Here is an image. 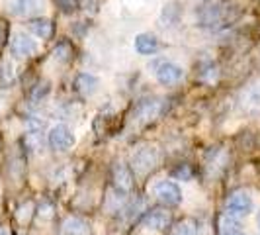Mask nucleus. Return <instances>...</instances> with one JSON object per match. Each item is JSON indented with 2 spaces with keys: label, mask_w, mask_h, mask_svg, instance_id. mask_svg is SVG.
Returning a JSON list of instances; mask_svg holds the SVG:
<instances>
[{
  "label": "nucleus",
  "mask_w": 260,
  "mask_h": 235,
  "mask_svg": "<svg viewBox=\"0 0 260 235\" xmlns=\"http://www.w3.org/2000/svg\"><path fill=\"white\" fill-rule=\"evenodd\" d=\"M158 149L153 147V145H145L141 149H137L135 153H133V159H131V163H133V172H137V174H147V172H151V170L155 169L156 165H158Z\"/></svg>",
  "instance_id": "obj_1"
},
{
  "label": "nucleus",
  "mask_w": 260,
  "mask_h": 235,
  "mask_svg": "<svg viewBox=\"0 0 260 235\" xmlns=\"http://www.w3.org/2000/svg\"><path fill=\"white\" fill-rule=\"evenodd\" d=\"M112 184H114L117 194H131L135 190V174H133V170L127 165H123V163H116L114 169H112Z\"/></svg>",
  "instance_id": "obj_2"
},
{
  "label": "nucleus",
  "mask_w": 260,
  "mask_h": 235,
  "mask_svg": "<svg viewBox=\"0 0 260 235\" xmlns=\"http://www.w3.org/2000/svg\"><path fill=\"white\" fill-rule=\"evenodd\" d=\"M156 200L165 206H178L182 202V190L178 188V184L172 181H160L153 188Z\"/></svg>",
  "instance_id": "obj_3"
},
{
  "label": "nucleus",
  "mask_w": 260,
  "mask_h": 235,
  "mask_svg": "<svg viewBox=\"0 0 260 235\" xmlns=\"http://www.w3.org/2000/svg\"><path fill=\"white\" fill-rule=\"evenodd\" d=\"M47 143L53 151H69L75 145V135L65 124H59V126L51 128L49 135H47Z\"/></svg>",
  "instance_id": "obj_4"
},
{
  "label": "nucleus",
  "mask_w": 260,
  "mask_h": 235,
  "mask_svg": "<svg viewBox=\"0 0 260 235\" xmlns=\"http://www.w3.org/2000/svg\"><path fill=\"white\" fill-rule=\"evenodd\" d=\"M160 114H162V100H158V98H147V100H141L139 104L135 106L133 120L139 122V124H149V122H153Z\"/></svg>",
  "instance_id": "obj_5"
},
{
  "label": "nucleus",
  "mask_w": 260,
  "mask_h": 235,
  "mask_svg": "<svg viewBox=\"0 0 260 235\" xmlns=\"http://www.w3.org/2000/svg\"><path fill=\"white\" fill-rule=\"evenodd\" d=\"M170 225H172V214L160 208L149 210L141 220V227L153 229V231H167Z\"/></svg>",
  "instance_id": "obj_6"
},
{
  "label": "nucleus",
  "mask_w": 260,
  "mask_h": 235,
  "mask_svg": "<svg viewBox=\"0 0 260 235\" xmlns=\"http://www.w3.org/2000/svg\"><path fill=\"white\" fill-rule=\"evenodd\" d=\"M227 14H225V8L219 6V4H209V6H204L200 14H198V22L202 27H209V30H215V27L223 26Z\"/></svg>",
  "instance_id": "obj_7"
},
{
  "label": "nucleus",
  "mask_w": 260,
  "mask_h": 235,
  "mask_svg": "<svg viewBox=\"0 0 260 235\" xmlns=\"http://www.w3.org/2000/svg\"><path fill=\"white\" fill-rule=\"evenodd\" d=\"M155 77L162 86H172V84H178V82L182 80L184 71H182V67H178L176 63L162 61V63L156 65Z\"/></svg>",
  "instance_id": "obj_8"
},
{
  "label": "nucleus",
  "mask_w": 260,
  "mask_h": 235,
  "mask_svg": "<svg viewBox=\"0 0 260 235\" xmlns=\"http://www.w3.org/2000/svg\"><path fill=\"white\" fill-rule=\"evenodd\" d=\"M252 198L248 192L245 190H239V192H233V194L227 198V212L231 214V216H247L252 212Z\"/></svg>",
  "instance_id": "obj_9"
},
{
  "label": "nucleus",
  "mask_w": 260,
  "mask_h": 235,
  "mask_svg": "<svg viewBox=\"0 0 260 235\" xmlns=\"http://www.w3.org/2000/svg\"><path fill=\"white\" fill-rule=\"evenodd\" d=\"M6 8L12 16L18 18H27L43 10V0H8Z\"/></svg>",
  "instance_id": "obj_10"
},
{
  "label": "nucleus",
  "mask_w": 260,
  "mask_h": 235,
  "mask_svg": "<svg viewBox=\"0 0 260 235\" xmlns=\"http://www.w3.org/2000/svg\"><path fill=\"white\" fill-rule=\"evenodd\" d=\"M10 51L16 57H31L38 53V43L36 39H31L27 34H16L10 41Z\"/></svg>",
  "instance_id": "obj_11"
},
{
  "label": "nucleus",
  "mask_w": 260,
  "mask_h": 235,
  "mask_svg": "<svg viewBox=\"0 0 260 235\" xmlns=\"http://www.w3.org/2000/svg\"><path fill=\"white\" fill-rule=\"evenodd\" d=\"M63 235H92V227L86 220L69 216L63 222Z\"/></svg>",
  "instance_id": "obj_12"
},
{
  "label": "nucleus",
  "mask_w": 260,
  "mask_h": 235,
  "mask_svg": "<svg viewBox=\"0 0 260 235\" xmlns=\"http://www.w3.org/2000/svg\"><path fill=\"white\" fill-rule=\"evenodd\" d=\"M75 86H77V91L82 96H92L94 92L98 91L100 80H98V77H94L92 73H80L77 80H75Z\"/></svg>",
  "instance_id": "obj_13"
},
{
  "label": "nucleus",
  "mask_w": 260,
  "mask_h": 235,
  "mask_svg": "<svg viewBox=\"0 0 260 235\" xmlns=\"http://www.w3.org/2000/svg\"><path fill=\"white\" fill-rule=\"evenodd\" d=\"M243 108L248 114H258L260 112V82L248 86L243 96Z\"/></svg>",
  "instance_id": "obj_14"
},
{
  "label": "nucleus",
  "mask_w": 260,
  "mask_h": 235,
  "mask_svg": "<svg viewBox=\"0 0 260 235\" xmlns=\"http://www.w3.org/2000/svg\"><path fill=\"white\" fill-rule=\"evenodd\" d=\"M135 51L139 55H155L158 51V41L149 34H139L135 38Z\"/></svg>",
  "instance_id": "obj_15"
},
{
  "label": "nucleus",
  "mask_w": 260,
  "mask_h": 235,
  "mask_svg": "<svg viewBox=\"0 0 260 235\" xmlns=\"http://www.w3.org/2000/svg\"><path fill=\"white\" fill-rule=\"evenodd\" d=\"M225 163H227L225 151H221V149H213V151L209 153V161L206 167H208V170H211L213 177H217V174L225 169Z\"/></svg>",
  "instance_id": "obj_16"
},
{
  "label": "nucleus",
  "mask_w": 260,
  "mask_h": 235,
  "mask_svg": "<svg viewBox=\"0 0 260 235\" xmlns=\"http://www.w3.org/2000/svg\"><path fill=\"white\" fill-rule=\"evenodd\" d=\"M16 82V71L8 59L0 61V89H10Z\"/></svg>",
  "instance_id": "obj_17"
},
{
  "label": "nucleus",
  "mask_w": 260,
  "mask_h": 235,
  "mask_svg": "<svg viewBox=\"0 0 260 235\" xmlns=\"http://www.w3.org/2000/svg\"><path fill=\"white\" fill-rule=\"evenodd\" d=\"M29 30L41 39H49L53 34V24L47 20V18H36L29 22Z\"/></svg>",
  "instance_id": "obj_18"
},
{
  "label": "nucleus",
  "mask_w": 260,
  "mask_h": 235,
  "mask_svg": "<svg viewBox=\"0 0 260 235\" xmlns=\"http://www.w3.org/2000/svg\"><path fill=\"white\" fill-rule=\"evenodd\" d=\"M237 227H239V222L235 220V216H231L229 212H225V214H221L217 218V233L219 235L237 233Z\"/></svg>",
  "instance_id": "obj_19"
},
{
  "label": "nucleus",
  "mask_w": 260,
  "mask_h": 235,
  "mask_svg": "<svg viewBox=\"0 0 260 235\" xmlns=\"http://www.w3.org/2000/svg\"><path fill=\"white\" fill-rule=\"evenodd\" d=\"M169 235H198V227L192 220H184L178 225H174Z\"/></svg>",
  "instance_id": "obj_20"
},
{
  "label": "nucleus",
  "mask_w": 260,
  "mask_h": 235,
  "mask_svg": "<svg viewBox=\"0 0 260 235\" xmlns=\"http://www.w3.org/2000/svg\"><path fill=\"white\" fill-rule=\"evenodd\" d=\"M71 45L69 43H59L55 49H53V59L59 61V63H67L71 59Z\"/></svg>",
  "instance_id": "obj_21"
},
{
  "label": "nucleus",
  "mask_w": 260,
  "mask_h": 235,
  "mask_svg": "<svg viewBox=\"0 0 260 235\" xmlns=\"http://www.w3.org/2000/svg\"><path fill=\"white\" fill-rule=\"evenodd\" d=\"M172 177H174V179H178V181H190V179L194 177V170H192L190 165L182 163V165H178L176 169L172 170Z\"/></svg>",
  "instance_id": "obj_22"
},
{
  "label": "nucleus",
  "mask_w": 260,
  "mask_h": 235,
  "mask_svg": "<svg viewBox=\"0 0 260 235\" xmlns=\"http://www.w3.org/2000/svg\"><path fill=\"white\" fill-rule=\"evenodd\" d=\"M200 78L206 80V82L217 80V67L213 65V63H206V65L202 67V71H200Z\"/></svg>",
  "instance_id": "obj_23"
},
{
  "label": "nucleus",
  "mask_w": 260,
  "mask_h": 235,
  "mask_svg": "<svg viewBox=\"0 0 260 235\" xmlns=\"http://www.w3.org/2000/svg\"><path fill=\"white\" fill-rule=\"evenodd\" d=\"M31 210H34V204H31V202H26L24 206H20V210H18V222L26 223L27 220H29V216H31Z\"/></svg>",
  "instance_id": "obj_24"
},
{
  "label": "nucleus",
  "mask_w": 260,
  "mask_h": 235,
  "mask_svg": "<svg viewBox=\"0 0 260 235\" xmlns=\"http://www.w3.org/2000/svg\"><path fill=\"white\" fill-rule=\"evenodd\" d=\"M47 92H49V84H47V82L39 84V89H36V91H34V94H31V100H34V102H38L39 98H43Z\"/></svg>",
  "instance_id": "obj_25"
},
{
  "label": "nucleus",
  "mask_w": 260,
  "mask_h": 235,
  "mask_svg": "<svg viewBox=\"0 0 260 235\" xmlns=\"http://www.w3.org/2000/svg\"><path fill=\"white\" fill-rule=\"evenodd\" d=\"M4 36H6V27H4V24L0 22V43L4 41Z\"/></svg>",
  "instance_id": "obj_26"
},
{
  "label": "nucleus",
  "mask_w": 260,
  "mask_h": 235,
  "mask_svg": "<svg viewBox=\"0 0 260 235\" xmlns=\"http://www.w3.org/2000/svg\"><path fill=\"white\" fill-rule=\"evenodd\" d=\"M0 235H10V231H8L6 225H0Z\"/></svg>",
  "instance_id": "obj_27"
},
{
  "label": "nucleus",
  "mask_w": 260,
  "mask_h": 235,
  "mask_svg": "<svg viewBox=\"0 0 260 235\" xmlns=\"http://www.w3.org/2000/svg\"><path fill=\"white\" fill-rule=\"evenodd\" d=\"M258 227H260V214H258Z\"/></svg>",
  "instance_id": "obj_28"
},
{
  "label": "nucleus",
  "mask_w": 260,
  "mask_h": 235,
  "mask_svg": "<svg viewBox=\"0 0 260 235\" xmlns=\"http://www.w3.org/2000/svg\"><path fill=\"white\" fill-rule=\"evenodd\" d=\"M231 235H243V233H231Z\"/></svg>",
  "instance_id": "obj_29"
}]
</instances>
